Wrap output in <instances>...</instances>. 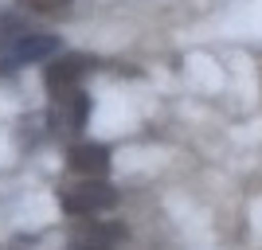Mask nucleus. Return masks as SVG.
Instances as JSON below:
<instances>
[{"label":"nucleus","instance_id":"1","mask_svg":"<svg viewBox=\"0 0 262 250\" xmlns=\"http://www.w3.org/2000/svg\"><path fill=\"white\" fill-rule=\"evenodd\" d=\"M67 215L75 219H94L102 211H114L118 207V192L106 184V180H82V184H71L63 188V196H59Z\"/></svg>","mask_w":262,"mask_h":250},{"label":"nucleus","instance_id":"4","mask_svg":"<svg viewBox=\"0 0 262 250\" xmlns=\"http://www.w3.org/2000/svg\"><path fill=\"white\" fill-rule=\"evenodd\" d=\"M125 239V227L118 223H102V219H78L71 227V250H114Z\"/></svg>","mask_w":262,"mask_h":250},{"label":"nucleus","instance_id":"6","mask_svg":"<svg viewBox=\"0 0 262 250\" xmlns=\"http://www.w3.org/2000/svg\"><path fill=\"white\" fill-rule=\"evenodd\" d=\"M86 113H90V98L82 90H71V94H59V98H55V121H59L67 133L82 129V125H86Z\"/></svg>","mask_w":262,"mask_h":250},{"label":"nucleus","instance_id":"3","mask_svg":"<svg viewBox=\"0 0 262 250\" xmlns=\"http://www.w3.org/2000/svg\"><path fill=\"white\" fill-rule=\"evenodd\" d=\"M90 71H94V59H90V55H59L43 71V82H47V90H51V98H59V94L78 90V82H82Z\"/></svg>","mask_w":262,"mask_h":250},{"label":"nucleus","instance_id":"5","mask_svg":"<svg viewBox=\"0 0 262 250\" xmlns=\"http://www.w3.org/2000/svg\"><path fill=\"white\" fill-rule=\"evenodd\" d=\"M67 164H71V172L86 176V180H102L110 172V149L106 145H94V141H82L67 152Z\"/></svg>","mask_w":262,"mask_h":250},{"label":"nucleus","instance_id":"2","mask_svg":"<svg viewBox=\"0 0 262 250\" xmlns=\"http://www.w3.org/2000/svg\"><path fill=\"white\" fill-rule=\"evenodd\" d=\"M59 51H63L59 35L24 32L8 43V51H0V75H12V71L24 66V63H43V59H51V55H59Z\"/></svg>","mask_w":262,"mask_h":250},{"label":"nucleus","instance_id":"7","mask_svg":"<svg viewBox=\"0 0 262 250\" xmlns=\"http://www.w3.org/2000/svg\"><path fill=\"white\" fill-rule=\"evenodd\" d=\"M24 8L32 12H43V16H55V12H67L71 8V0H20Z\"/></svg>","mask_w":262,"mask_h":250}]
</instances>
